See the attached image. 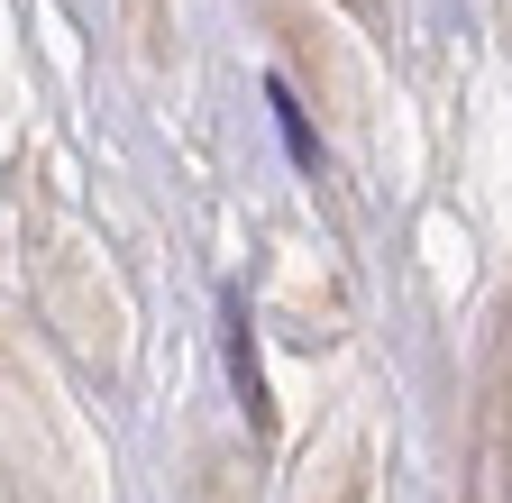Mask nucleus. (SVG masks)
I'll list each match as a JSON object with an SVG mask.
<instances>
[{
  "instance_id": "obj_1",
  "label": "nucleus",
  "mask_w": 512,
  "mask_h": 503,
  "mask_svg": "<svg viewBox=\"0 0 512 503\" xmlns=\"http://www.w3.org/2000/svg\"><path fill=\"white\" fill-rule=\"evenodd\" d=\"M220 330H229V385H238L247 421H266V375H256V348H247V311H238V293H220Z\"/></svg>"
},
{
  "instance_id": "obj_2",
  "label": "nucleus",
  "mask_w": 512,
  "mask_h": 503,
  "mask_svg": "<svg viewBox=\"0 0 512 503\" xmlns=\"http://www.w3.org/2000/svg\"><path fill=\"white\" fill-rule=\"evenodd\" d=\"M266 101H275V129H284L293 165H320V147H311V129H302V110H293V92H284V83H266Z\"/></svg>"
}]
</instances>
